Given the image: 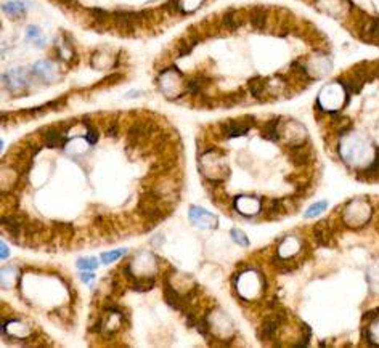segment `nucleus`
Masks as SVG:
<instances>
[{"mask_svg":"<svg viewBox=\"0 0 379 348\" xmlns=\"http://www.w3.org/2000/svg\"><path fill=\"white\" fill-rule=\"evenodd\" d=\"M313 233H315V238H316V241H318V244H322V245L330 244L331 233H330V228H328V223L326 222H322V223L316 225Z\"/></svg>","mask_w":379,"mask_h":348,"instance_id":"12","label":"nucleus"},{"mask_svg":"<svg viewBox=\"0 0 379 348\" xmlns=\"http://www.w3.org/2000/svg\"><path fill=\"white\" fill-rule=\"evenodd\" d=\"M26 36L27 39L31 40V42H34L37 47H44L45 45V37L44 34L40 33V29L36 27V26H29L27 30H26Z\"/></svg>","mask_w":379,"mask_h":348,"instance_id":"15","label":"nucleus"},{"mask_svg":"<svg viewBox=\"0 0 379 348\" xmlns=\"http://www.w3.org/2000/svg\"><path fill=\"white\" fill-rule=\"evenodd\" d=\"M106 134H108L109 137H116V135H118V125H116V124H111V125L106 129Z\"/></svg>","mask_w":379,"mask_h":348,"instance_id":"25","label":"nucleus"},{"mask_svg":"<svg viewBox=\"0 0 379 348\" xmlns=\"http://www.w3.org/2000/svg\"><path fill=\"white\" fill-rule=\"evenodd\" d=\"M33 74L42 80H52L55 77V68L48 61H39L33 68Z\"/></svg>","mask_w":379,"mask_h":348,"instance_id":"8","label":"nucleus"},{"mask_svg":"<svg viewBox=\"0 0 379 348\" xmlns=\"http://www.w3.org/2000/svg\"><path fill=\"white\" fill-rule=\"evenodd\" d=\"M80 278H82V281H84V282H90V281L95 279V276L92 274V273H84V274L80 276Z\"/></svg>","mask_w":379,"mask_h":348,"instance_id":"26","label":"nucleus"},{"mask_svg":"<svg viewBox=\"0 0 379 348\" xmlns=\"http://www.w3.org/2000/svg\"><path fill=\"white\" fill-rule=\"evenodd\" d=\"M85 138H87V141L90 143V145H95V143L98 141V132L94 127L87 125V135H85Z\"/></svg>","mask_w":379,"mask_h":348,"instance_id":"23","label":"nucleus"},{"mask_svg":"<svg viewBox=\"0 0 379 348\" xmlns=\"http://www.w3.org/2000/svg\"><path fill=\"white\" fill-rule=\"evenodd\" d=\"M243 23H244V19L241 16V12H235V10H233V12H228L227 15L223 16V26L227 29H230V30H235V29L241 27Z\"/></svg>","mask_w":379,"mask_h":348,"instance_id":"11","label":"nucleus"},{"mask_svg":"<svg viewBox=\"0 0 379 348\" xmlns=\"http://www.w3.org/2000/svg\"><path fill=\"white\" fill-rule=\"evenodd\" d=\"M254 125V117H243L238 120H227L222 124V134L225 138H237L243 137L249 132V129Z\"/></svg>","mask_w":379,"mask_h":348,"instance_id":"1","label":"nucleus"},{"mask_svg":"<svg viewBox=\"0 0 379 348\" xmlns=\"http://www.w3.org/2000/svg\"><path fill=\"white\" fill-rule=\"evenodd\" d=\"M202 4V0H179V10L185 13H190L193 10H196Z\"/></svg>","mask_w":379,"mask_h":348,"instance_id":"17","label":"nucleus"},{"mask_svg":"<svg viewBox=\"0 0 379 348\" xmlns=\"http://www.w3.org/2000/svg\"><path fill=\"white\" fill-rule=\"evenodd\" d=\"M124 254H126L124 249H121V250H112V252H106V254L101 255V262L108 265V263H111V262H114V260L121 259Z\"/></svg>","mask_w":379,"mask_h":348,"instance_id":"21","label":"nucleus"},{"mask_svg":"<svg viewBox=\"0 0 379 348\" xmlns=\"http://www.w3.org/2000/svg\"><path fill=\"white\" fill-rule=\"evenodd\" d=\"M289 156L294 164L305 166V164H309L312 161V151L304 145H298V146L289 148Z\"/></svg>","mask_w":379,"mask_h":348,"instance_id":"7","label":"nucleus"},{"mask_svg":"<svg viewBox=\"0 0 379 348\" xmlns=\"http://www.w3.org/2000/svg\"><path fill=\"white\" fill-rule=\"evenodd\" d=\"M66 143L65 138V130L60 129H50L45 132L44 135V145L47 148H61Z\"/></svg>","mask_w":379,"mask_h":348,"instance_id":"6","label":"nucleus"},{"mask_svg":"<svg viewBox=\"0 0 379 348\" xmlns=\"http://www.w3.org/2000/svg\"><path fill=\"white\" fill-rule=\"evenodd\" d=\"M362 33L363 40L379 45V18H368L363 24Z\"/></svg>","mask_w":379,"mask_h":348,"instance_id":"5","label":"nucleus"},{"mask_svg":"<svg viewBox=\"0 0 379 348\" xmlns=\"http://www.w3.org/2000/svg\"><path fill=\"white\" fill-rule=\"evenodd\" d=\"M97 267H98V262L95 257H87V259L77 260V268H80V270H95Z\"/></svg>","mask_w":379,"mask_h":348,"instance_id":"19","label":"nucleus"},{"mask_svg":"<svg viewBox=\"0 0 379 348\" xmlns=\"http://www.w3.org/2000/svg\"><path fill=\"white\" fill-rule=\"evenodd\" d=\"M190 220L201 228H216L217 227V218L214 217V215H211L208 210H204L202 207H196V206L190 207Z\"/></svg>","mask_w":379,"mask_h":348,"instance_id":"3","label":"nucleus"},{"mask_svg":"<svg viewBox=\"0 0 379 348\" xmlns=\"http://www.w3.org/2000/svg\"><path fill=\"white\" fill-rule=\"evenodd\" d=\"M249 19H251L252 27L262 30L265 27V24H267V13H265V10L260 8V7L252 8L251 10V15H249Z\"/></svg>","mask_w":379,"mask_h":348,"instance_id":"10","label":"nucleus"},{"mask_svg":"<svg viewBox=\"0 0 379 348\" xmlns=\"http://www.w3.org/2000/svg\"><path fill=\"white\" fill-rule=\"evenodd\" d=\"M230 234H231V238H233V241L235 242H238L240 245H249V239H248V236L241 231V230H237V228H233L231 231H230Z\"/></svg>","mask_w":379,"mask_h":348,"instance_id":"20","label":"nucleus"},{"mask_svg":"<svg viewBox=\"0 0 379 348\" xmlns=\"http://www.w3.org/2000/svg\"><path fill=\"white\" fill-rule=\"evenodd\" d=\"M326 206H328V204H326L325 201H322V202H316V204H313L312 207H309V210H307V212L304 213V217H305V218L316 217V215H320V213L326 209Z\"/></svg>","mask_w":379,"mask_h":348,"instance_id":"18","label":"nucleus"},{"mask_svg":"<svg viewBox=\"0 0 379 348\" xmlns=\"http://www.w3.org/2000/svg\"><path fill=\"white\" fill-rule=\"evenodd\" d=\"M55 227L60 230V231H63V233H68V234H73V227L71 225H68V223H55Z\"/></svg>","mask_w":379,"mask_h":348,"instance_id":"24","label":"nucleus"},{"mask_svg":"<svg viewBox=\"0 0 379 348\" xmlns=\"http://www.w3.org/2000/svg\"><path fill=\"white\" fill-rule=\"evenodd\" d=\"M153 286H155V276H147V278H135L134 279V291H137V292L151 291Z\"/></svg>","mask_w":379,"mask_h":348,"instance_id":"14","label":"nucleus"},{"mask_svg":"<svg viewBox=\"0 0 379 348\" xmlns=\"http://www.w3.org/2000/svg\"><path fill=\"white\" fill-rule=\"evenodd\" d=\"M365 177H371V175H376V173H379V148L376 149V157L374 161L370 164V167H368L366 170H363Z\"/></svg>","mask_w":379,"mask_h":348,"instance_id":"22","label":"nucleus"},{"mask_svg":"<svg viewBox=\"0 0 379 348\" xmlns=\"http://www.w3.org/2000/svg\"><path fill=\"white\" fill-rule=\"evenodd\" d=\"M4 84L5 87L10 90V91H16V90H21L26 87L27 80H26V76H24V71L23 69H13L10 71V73H7L4 76Z\"/></svg>","mask_w":379,"mask_h":348,"instance_id":"4","label":"nucleus"},{"mask_svg":"<svg viewBox=\"0 0 379 348\" xmlns=\"http://www.w3.org/2000/svg\"><path fill=\"white\" fill-rule=\"evenodd\" d=\"M4 12L8 16H23L26 13V7L21 2H8L4 5Z\"/></svg>","mask_w":379,"mask_h":348,"instance_id":"16","label":"nucleus"},{"mask_svg":"<svg viewBox=\"0 0 379 348\" xmlns=\"http://www.w3.org/2000/svg\"><path fill=\"white\" fill-rule=\"evenodd\" d=\"M0 247H2V255H0V257H2V260H5V259L8 257V255H10V252H8V247H7V245H5V242H2V244H0Z\"/></svg>","mask_w":379,"mask_h":348,"instance_id":"27","label":"nucleus"},{"mask_svg":"<svg viewBox=\"0 0 379 348\" xmlns=\"http://www.w3.org/2000/svg\"><path fill=\"white\" fill-rule=\"evenodd\" d=\"M265 87H267V80L262 79V77H254L249 80V90H251V95L255 98H262Z\"/></svg>","mask_w":379,"mask_h":348,"instance_id":"13","label":"nucleus"},{"mask_svg":"<svg viewBox=\"0 0 379 348\" xmlns=\"http://www.w3.org/2000/svg\"><path fill=\"white\" fill-rule=\"evenodd\" d=\"M377 77H379V73H377Z\"/></svg>","mask_w":379,"mask_h":348,"instance_id":"28","label":"nucleus"},{"mask_svg":"<svg viewBox=\"0 0 379 348\" xmlns=\"http://www.w3.org/2000/svg\"><path fill=\"white\" fill-rule=\"evenodd\" d=\"M286 320V316L283 313H275L272 316H267L262 324H260V329H259V339L267 342V340H273L275 339V334L276 331L280 329V327L283 326Z\"/></svg>","mask_w":379,"mask_h":348,"instance_id":"2","label":"nucleus"},{"mask_svg":"<svg viewBox=\"0 0 379 348\" xmlns=\"http://www.w3.org/2000/svg\"><path fill=\"white\" fill-rule=\"evenodd\" d=\"M280 119H272V120H269V122H265L264 124V127H262V130H260V134H262V137L265 138V140H270V141H276L280 138V134H278V122Z\"/></svg>","mask_w":379,"mask_h":348,"instance_id":"9","label":"nucleus"}]
</instances>
